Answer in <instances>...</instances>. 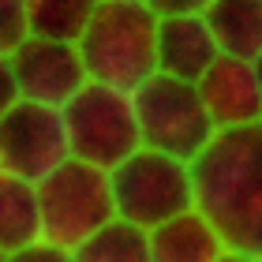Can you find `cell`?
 Returning a JSON list of instances; mask_svg holds the SVG:
<instances>
[{
	"label": "cell",
	"mask_w": 262,
	"mask_h": 262,
	"mask_svg": "<svg viewBox=\"0 0 262 262\" xmlns=\"http://www.w3.org/2000/svg\"><path fill=\"white\" fill-rule=\"evenodd\" d=\"M4 262H75L71 258L68 247L60 244H49V240H34L27 247H19V251H11Z\"/></svg>",
	"instance_id": "e0dca14e"
},
{
	"label": "cell",
	"mask_w": 262,
	"mask_h": 262,
	"mask_svg": "<svg viewBox=\"0 0 262 262\" xmlns=\"http://www.w3.org/2000/svg\"><path fill=\"white\" fill-rule=\"evenodd\" d=\"M60 113L68 127L71 158L109 172L131 150H139V124H135V109H131L127 90L86 82Z\"/></svg>",
	"instance_id": "8992f818"
},
{
	"label": "cell",
	"mask_w": 262,
	"mask_h": 262,
	"mask_svg": "<svg viewBox=\"0 0 262 262\" xmlns=\"http://www.w3.org/2000/svg\"><path fill=\"white\" fill-rule=\"evenodd\" d=\"M146 240H150V262H217L229 251L217 225L199 206L146 229Z\"/></svg>",
	"instance_id": "8fae6325"
},
{
	"label": "cell",
	"mask_w": 262,
	"mask_h": 262,
	"mask_svg": "<svg viewBox=\"0 0 262 262\" xmlns=\"http://www.w3.org/2000/svg\"><path fill=\"white\" fill-rule=\"evenodd\" d=\"M4 258H8V255H4V251H0V262H4Z\"/></svg>",
	"instance_id": "7402d4cb"
},
{
	"label": "cell",
	"mask_w": 262,
	"mask_h": 262,
	"mask_svg": "<svg viewBox=\"0 0 262 262\" xmlns=\"http://www.w3.org/2000/svg\"><path fill=\"white\" fill-rule=\"evenodd\" d=\"M15 101H19V82H15V71H11V56L0 53V116Z\"/></svg>",
	"instance_id": "ac0fdd59"
},
{
	"label": "cell",
	"mask_w": 262,
	"mask_h": 262,
	"mask_svg": "<svg viewBox=\"0 0 262 262\" xmlns=\"http://www.w3.org/2000/svg\"><path fill=\"white\" fill-rule=\"evenodd\" d=\"M217 262H262V258H251V255H240V251H225Z\"/></svg>",
	"instance_id": "ffe728a7"
},
{
	"label": "cell",
	"mask_w": 262,
	"mask_h": 262,
	"mask_svg": "<svg viewBox=\"0 0 262 262\" xmlns=\"http://www.w3.org/2000/svg\"><path fill=\"white\" fill-rule=\"evenodd\" d=\"M202 19L225 56L255 60L262 53V0H210Z\"/></svg>",
	"instance_id": "7c38bea8"
},
{
	"label": "cell",
	"mask_w": 262,
	"mask_h": 262,
	"mask_svg": "<svg viewBox=\"0 0 262 262\" xmlns=\"http://www.w3.org/2000/svg\"><path fill=\"white\" fill-rule=\"evenodd\" d=\"M71 158L64 113L56 105L19 98L0 116V169L38 184Z\"/></svg>",
	"instance_id": "52a82bcc"
},
{
	"label": "cell",
	"mask_w": 262,
	"mask_h": 262,
	"mask_svg": "<svg viewBox=\"0 0 262 262\" xmlns=\"http://www.w3.org/2000/svg\"><path fill=\"white\" fill-rule=\"evenodd\" d=\"M34 240H41L38 184L0 169V251L11 255Z\"/></svg>",
	"instance_id": "4fadbf2b"
},
{
	"label": "cell",
	"mask_w": 262,
	"mask_h": 262,
	"mask_svg": "<svg viewBox=\"0 0 262 262\" xmlns=\"http://www.w3.org/2000/svg\"><path fill=\"white\" fill-rule=\"evenodd\" d=\"M255 71H258V90H262V53L255 56Z\"/></svg>",
	"instance_id": "44dd1931"
},
{
	"label": "cell",
	"mask_w": 262,
	"mask_h": 262,
	"mask_svg": "<svg viewBox=\"0 0 262 262\" xmlns=\"http://www.w3.org/2000/svg\"><path fill=\"white\" fill-rule=\"evenodd\" d=\"M131 109L139 124V146L161 150L180 161H195L217 135L195 82L161 75V71H154L131 90Z\"/></svg>",
	"instance_id": "3957f363"
},
{
	"label": "cell",
	"mask_w": 262,
	"mask_h": 262,
	"mask_svg": "<svg viewBox=\"0 0 262 262\" xmlns=\"http://www.w3.org/2000/svg\"><path fill=\"white\" fill-rule=\"evenodd\" d=\"M75 49L90 82L131 94L158 71V15L142 0H98Z\"/></svg>",
	"instance_id": "7a4b0ae2"
},
{
	"label": "cell",
	"mask_w": 262,
	"mask_h": 262,
	"mask_svg": "<svg viewBox=\"0 0 262 262\" xmlns=\"http://www.w3.org/2000/svg\"><path fill=\"white\" fill-rule=\"evenodd\" d=\"M199 98L206 105L210 120L217 131L247 127L262 120V90H258V71L255 60L240 56H217L206 71L199 75Z\"/></svg>",
	"instance_id": "9c48e42d"
},
{
	"label": "cell",
	"mask_w": 262,
	"mask_h": 262,
	"mask_svg": "<svg viewBox=\"0 0 262 262\" xmlns=\"http://www.w3.org/2000/svg\"><path fill=\"white\" fill-rule=\"evenodd\" d=\"M71 258L75 262H150V240H146V229H139L124 217H113L79 247H71Z\"/></svg>",
	"instance_id": "5bb4252c"
},
{
	"label": "cell",
	"mask_w": 262,
	"mask_h": 262,
	"mask_svg": "<svg viewBox=\"0 0 262 262\" xmlns=\"http://www.w3.org/2000/svg\"><path fill=\"white\" fill-rule=\"evenodd\" d=\"M38 210H41V240L71 251L86 236L98 232L105 221L116 217L109 172L79 158H68L45 180H38Z\"/></svg>",
	"instance_id": "5b68a950"
},
{
	"label": "cell",
	"mask_w": 262,
	"mask_h": 262,
	"mask_svg": "<svg viewBox=\"0 0 262 262\" xmlns=\"http://www.w3.org/2000/svg\"><path fill=\"white\" fill-rule=\"evenodd\" d=\"M8 56H11V71H15V82H19V98L27 101L64 109L90 82L75 41H53V38L27 34Z\"/></svg>",
	"instance_id": "ba28073f"
},
{
	"label": "cell",
	"mask_w": 262,
	"mask_h": 262,
	"mask_svg": "<svg viewBox=\"0 0 262 262\" xmlns=\"http://www.w3.org/2000/svg\"><path fill=\"white\" fill-rule=\"evenodd\" d=\"M109 191L116 217L139 225V229H154L195 206L191 161L139 146L109 169Z\"/></svg>",
	"instance_id": "277c9868"
},
{
	"label": "cell",
	"mask_w": 262,
	"mask_h": 262,
	"mask_svg": "<svg viewBox=\"0 0 262 262\" xmlns=\"http://www.w3.org/2000/svg\"><path fill=\"white\" fill-rule=\"evenodd\" d=\"M195 206L217 225L225 247L262 258V120L229 127L191 161Z\"/></svg>",
	"instance_id": "6da1fadb"
},
{
	"label": "cell",
	"mask_w": 262,
	"mask_h": 262,
	"mask_svg": "<svg viewBox=\"0 0 262 262\" xmlns=\"http://www.w3.org/2000/svg\"><path fill=\"white\" fill-rule=\"evenodd\" d=\"M98 0H27V30L53 41H79Z\"/></svg>",
	"instance_id": "9a60e30c"
},
{
	"label": "cell",
	"mask_w": 262,
	"mask_h": 262,
	"mask_svg": "<svg viewBox=\"0 0 262 262\" xmlns=\"http://www.w3.org/2000/svg\"><path fill=\"white\" fill-rule=\"evenodd\" d=\"M154 15H187V11H202L210 0H142Z\"/></svg>",
	"instance_id": "d6986e66"
},
{
	"label": "cell",
	"mask_w": 262,
	"mask_h": 262,
	"mask_svg": "<svg viewBox=\"0 0 262 262\" xmlns=\"http://www.w3.org/2000/svg\"><path fill=\"white\" fill-rule=\"evenodd\" d=\"M221 56L217 41L202 19V11L187 15H158V71L184 82H199V75Z\"/></svg>",
	"instance_id": "30bf717a"
},
{
	"label": "cell",
	"mask_w": 262,
	"mask_h": 262,
	"mask_svg": "<svg viewBox=\"0 0 262 262\" xmlns=\"http://www.w3.org/2000/svg\"><path fill=\"white\" fill-rule=\"evenodd\" d=\"M27 34V0H0V53H11Z\"/></svg>",
	"instance_id": "2e32d148"
}]
</instances>
